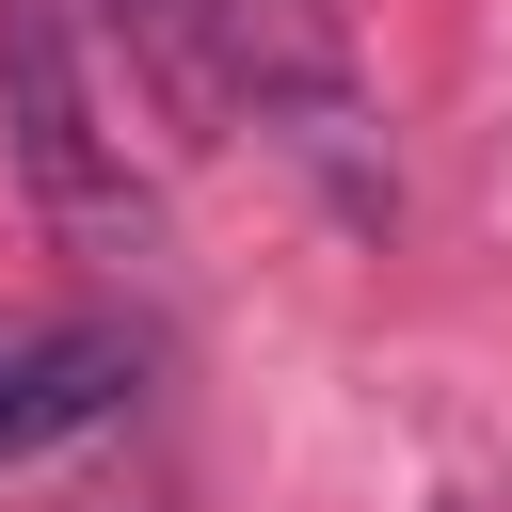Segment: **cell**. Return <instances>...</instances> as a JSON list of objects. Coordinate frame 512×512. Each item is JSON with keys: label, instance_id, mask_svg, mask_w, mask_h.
I'll return each mask as SVG.
<instances>
[{"label": "cell", "instance_id": "1", "mask_svg": "<svg viewBox=\"0 0 512 512\" xmlns=\"http://www.w3.org/2000/svg\"><path fill=\"white\" fill-rule=\"evenodd\" d=\"M0 128H16L32 208H48L80 256H144V240H160L144 160H128V128H112V96H96L80 32H64V0H0Z\"/></svg>", "mask_w": 512, "mask_h": 512}, {"label": "cell", "instance_id": "2", "mask_svg": "<svg viewBox=\"0 0 512 512\" xmlns=\"http://www.w3.org/2000/svg\"><path fill=\"white\" fill-rule=\"evenodd\" d=\"M208 80L336 208H384V176H368V80H352V16L336 0H208Z\"/></svg>", "mask_w": 512, "mask_h": 512}, {"label": "cell", "instance_id": "4", "mask_svg": "<svg viewBox=\"0 0 512 512\" xmlns=\"http://www.w3.org/2000/svg\"><path fill=\"white\" fill-rule=\"evenodd\" d=\"M112 32H128L160 80H208V0H112Z\"/></svg>", "mask_w": 512, "mask_h": 512}, {"label": "cell", "instance_id": "3", "mask_svg": "<svg viewBox=\"0 0 512 512\" xmlns=\"http://www.w3.org/2000/svg\"><path fill=\"white\" fill-rule=\"evenodd\" d=\"M128 384H144V336L128 320H32V336H0V464L128 416Z\"/></svg>", "mask_w": 512, "mask_h": 512}]
</instances>
